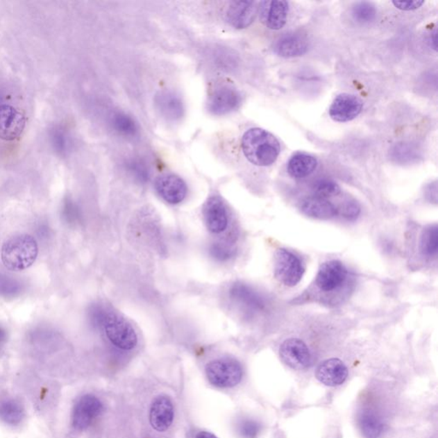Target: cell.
<instances>
[{"label": "cell", "mask_w": 438, "mask_h": 438, "mask_svg": "<svg viewBox=\"0 0 438 438\" xmlns=\"http://www.w3.org/2000/svg\"><path fill=\"white\" fill-rule=\"evenodd\" d=\"M242 151L246 160L257 167H270L278 160L281 147L278 140L263 128H253L242 139Z\"/></svg>", "instance_id": "cell-1"}, {"label": "cell", "mask_w": 438, "mask_h": 438, "mask_svg": "<svg viewBox=\"0 0 438 438\" xmlns=\"http://www.w3.org/2000/svg\"><path fill=\"white\" fill-rule=\"evenodd\" d=\"M35 239L27 234L10 237L3 244L1 259L3 266L10 271H23L31 267L38 256Z\"/></svg>", "instance_id": "cell-2"}, {"label": "cell", "mask_w": 438, "mask_h": 438, "mask_svg": "<svg viewBox=\"0 0 438 438\" xmlns=\"http://www.w3.org/2000/svg\"><path fill=\"white\" fill-rule=\"evenodd\" d=\"M92 317L95 323L101 325L108 340L117 348L132 351L137 345L138 337L134 327L122 317L112 312L105 314L98 309L93 310Z\"/></svg>", "instance_id": "cell-3"}, {"label": "cell", "mask_w": 438, "mask_h": 438, "mask_svg": "<svg viewBox=\"0 0 438 438\" xmlns=\"http://www.w3.org/2000/svg\"><path fill=\"white\" fill-rule=\"evenodd\" d=\"M208 381L218 388L235 387L240 384L244 371L241 364L229 358L218 359L209 362L205 367Z\"/></svg>", "instance_id": "cell-4"}, {"label": "cell", "mask_w": 438, "mask_h": 438, "mask_svg": "<svg viewBox=\"0 0 438 438\" xmlns=\"http://www.w3.org/2000/svg\"><path fill=\"white\" fill-rule=\"evenodd\" d=\"M304 273L305 267L299 257L289 250L278 249L275 255L274 275L279 282L294 287L301 282Z\"/></svg>", "instance_id": "cell-5"}, {"label": "cell", "mask_w": 438, "mask_h": 438, "mask_svg": "<svg viewBox=\"0 0 438 438\" xmlns=\"http://www.w3.org/2000/svg\"><path fill=\"white\" fill-rule=\"evenodd\" d=\"M103 403L97 396L84 395L80 397L72 411V426L76 430H85L103 411Z\"/></svg>", "instance_id": "cell-6"}, {"label": "cell", "mask_w": 438, "mask_h": 438, "mask_svg": "<svg viewBox=\"0 0 438 438\" xmlns=\"http://www.w3.org/2000/svg\"><path fill=\"white\" fill-rule=\"evenodd\" d=\"M242 102L240 92L234 87L224 86L213 92L210 96L208 108L213 115L223 116L237 110Z\"/></svg>", "instance_id": "cell-7"}, {"label": "cell", "mask_w": 438, "mask_h": 438, "mask_svg": "<svg viewBox=\"0 0 438 438\" xmlns=\"http://www.w3.org/2000/svg\"><path fill=\"white\" fill-rule=\"evenodd\" d=\"M279 353L283 362L293 369L301 370L311 365L310 351L307 344L298 338H290L283 342Z\"/></svg>", "instance_id": "cell-8"}, {"label": "cell", "mask_w": 438, "mask_h": 438, "mask_svg": "<svg viewBox=\"0 0 438 438\" xmlns=\"http://www.w3.org/2000/svg\"><path fill=\"white\" fill-rule=\"evenodd\" d=\"M309 49L308 36L301 31L286 33L276 40L273 51L279 57L292 58L303 56Z\"/></svg>", "instance_id": "cell-9"}, {"label": "cell", "mask_w": 438, "mask_h": 438, "mask_svg": "<svg viewBox=\"0 0 438 438\" xmlns=\"http://www.w3.org/2000/svg\"><path fill=\"white\" fill-rule=\"evenodd\" d=\"M347 276V268L341 261L330 260L320 267L317 274L316 285L323 292H332L344 285Z\"/></svg>", "instance_id": "cell-10"}, {"label": "cell", "mask_w": 438, "mask_h": 438, "mask_svg": "<svg viewBox=\"0 0 438 438\" xmlns=\"http://www.w3.org/2000/svg\"><path fill=\"white\" fill-rule=\"evenodd\" d=\"M26 119L23 113L13 106H0V139L12 142L23 133Z\"/></svg>", "instance_id": "cell-11"}, {"label": "cell", "mask_w": 438, "mask_h": 438, "mask_svg": "<svg viewBox=\"0 0 438 438\" xmlns=\"http://www.w3.org/2000/svg\"><path fill=\"white\" fill-rule=\"evenodd\" d=\"M363 103L353 94H341L334 99L329 114L334 121L347 123L356 119L362 112Z\"/></svg>", "instance_id": "cell-12"}, {"label": "cell", "mask_w": 438, "mask_h": 438, "mask_svg": "<svg viewBox=\"0 0 438 438\" xmlns=\"http://www.w3.org/2000/svg\"><path fill=\"white\" fill-rule=\"evenodd\" d=\"M155 189L165 201L172 205L181 203L187 194L185 182L180 176L173 174L158 176Z\"/></svg>", "instance_id": "cell-13"}, {"label": "cell", "mask_w": 438, "mask_h": 438, "mask_svg": "<svg viewBox=\"0 0 438 438\" xmlns=\"http://www.w3.org/2000/svg\"><path fill=\"white\" fill-rule=\"evenodd\" d=\"M150 424L157 432L167 430L174 421V407L171 400L165 395L158 396L150 408Z\"/></svg>", "instance_id": "cell-14"}, {"label": "cell", "mask_w": 438, "mask_h": 438, "mask_svg": "<svg viewBox=\"0 0 438 438\" xmlns=\"http://www.w3.org/2000/svg\"><path fill=\"white\" fill-rule=\"evenodd\" d=\"M204 218L209 231L219 234L226 230L229 219L226 205L219 197L208 199L204 207Z\"/></svg>", "instance_id": "cell-15"}, {"label": "cell", "mask_w": 438, "mask_h": 438, "mask_svg": "<svg viewBox=\"0 0 438 438\" xmlns=\"http://www.w3.org/2000/svg\"><path fill=\"white\" fill-rule=\"evenodd\" d=\"M158 112L169 122H178L184 115L182 98L172 91H162L155 97Z\"/></svg>", "instance_id": "cell-16"}, {"label": "cell", "mask_w": 438, "mask_h": 438, "mask_svg": "<svg viewBox=\"0 0 438 438\" xmlns=\"http://www.w3.org/2000/svg\"><path fill=\"white\" fill-rule=\"evenodd\" d=\"M348 371L345 364L338 359H329L323 362L316 371V377L323 385L330 386L341 385L347 379Z\"/></svg>", "instance_id": "cell-17"}, {"label": "cell", "mask_w": 438, "mask_h": 438, "mask_svg": "<svg viewBox=\"0 0 438 438\" xmlns=\"http://www.w3.org/2000/svg\"><path fill=\"white\" fill-rule=\"evenodd\" d=\"M257 12L256 2L234 1L228 9V21L235 28H246L255 21Z\"/></svg>", "instance_id": "cell-18"}, {"label": "cell", "mask_w": 438, "mask_h": 438, "mask_svg": "<svg viewBox=\"0 0 438 438\" xmlns=\"http://www.w3.org/2000/svg\"><path fill=\"white\" fill-rule=\"evenodd\" d=\"M260 6L261 16L269 28L279 31L285 27L289 10L288 2L266 1L261 3Z\"/></svg>", "instance_id": "cell-19"}, {"label": "cell", "mask_w": 438, "mask_h": 438, "mask_svg": "<svg viewBox=\"0 0 438 438\" xmlns=\"http://www.w3.org/2000/svg\"><path fill=\"white\" fill-rule=\"evenodd\" d=\"M301 210L310 218L329 219L337 214V208L326 199L311 196L304 199L301 203Z\"/></svg>", "instance_id": "cell-20"}, {"label": "cell", "mask_w": 438, "mask_h": 438, "mask_svg": "<svg viewBox=\"0 0 438 438\" xmlns=\"http://www.w3.org/2000/svg\"><path fill=\"white\" fill-rule=\"evenodd\" d=\"M389 158L400 165L416 163L423 158V150L418 143L401 142L396 143L389 150Z\"/></svg>", "instance_id": "cell-21"}, {"label": "cell", "mask_w": 438, "mask_h": 438, "mask_svg": "<svg viewBox=\"0 0 438 438\" xmlns=\"http://www.w3.org/2000/svg\"><path fill=\"white\" fill-rule=\"evenodd\" d=\"M317 167L318 160L314 156L305 153H297L290 158L287 170L294 178H304L314 173Z\"/></svg>", "instance_id": "cell-22"}, {"label": "cell", "mask_w": 438, "mask_h": 438, "mask_svg": "<svg viewBox=\"0 0 438 438\" xmlns=\"http://www.w3.org/2000/svg\"><path fill=\"white\" fill-rule=\"evenodd\" d=\"M230 296L237 303L253 311L261 310L264 307L262 297L244 283H235L232 286Z\"/></svg>", "instance_id": "cell-23"}, {"label": "cell", "mask_w": 438, "mask_h": 438, "mask_svg": "<svg viewBox=\"0 0 438 438\" xmlns=\"http://www.w3.org/2000/svg\"><path fill=\"white\" fill-rule=\"evenodd\" d=\"M359 425L367 438H378L385 432V425L382 419L373 411H363L359 417Z\"/></svg>", "instance_id": "cell-24"}, {"label": "cell", "mask_w": 438, "mask_h": 438, "mask_svg": "<svg viewBox=\"0 0 438 438\" xmlns=\"http://www.w3.org/2000/svg\"><path fill=\"white\" fill-rule=\"evenodd\" d=\"M24 410L15 400H5L0 403V419L7 425H19L24 418Z\"/></svg>", "instance_id": "cell-25"}, {"label": "cell", "mask_w": 438, "mask_h": 438, "mask_svg": "<svg viewBox=\"0 0 438 438\" xmlns=\"http://www.w3.org/2000/svg\"><path fill=\"white\" fill-rule=\"evenodd\" d=\"M353 19L360 24H368L377 17L376 7L373 3L362 1L353 5L351 10Z\"/></svg>", "instance_id": "cell-26"}, {"label": "cell", "mask_w": 438, "mask_h": 438, "mask_svg": "<svg viewBox=\"0 0 438 438\" xmlns=\"http://www.w3.org/2000/svg\"><path fill=\"white\" fill-rule=\"evenodd\" d=\"M438 230L437 226H430L423 231L421 240V252L426 256L435 255L437 252Z\"/></svg>", "instance_id": "cell-27"}, {"label": "cell", "mask_w": 438, "mask_h": 438, "mask_svg": "<svg viewBox=\"0 0 438 438\" xmlns=\"http://www.w3.org/2000/svg\"><path fill=\"white\" fill-rule=\"evenodd\" d=\"M312 191H314V196L322 199H327L337 196L341 193L340 186L328 178H321L317 180L312 185Z\"/></svg>", "instance_id": "cell-28"}, {"label": "cell", "mask_w": 438, "mask_h": 438, "mask_svg": "<svg viewBox=\"0 0 438 438\" xmlns=\"http://www.w3.org/2000/svg\"><path fill=\"white\" fill-rule=\"evenodd\" d=\"M114 128L119 133L126 136H133L137 133V126L133 119L124 112L114 114L112 117Z\"/></svg>", "instance_id": "cell-29"}, {"label": "cell", "mask_w": 438, "mask_h": 438, "mask_svg": "<svg viewBox=\"0 0 438 438\" xmlns=\"http://www.w3.org/2000/svg\"><path fill=\"white\" fill-rule=\"evenodd\" d=\"M22 285L17 279L0 272V296L13 298L20 294Z\"/></svg>", "instance_id": "cell-30"}, {"label": "cell", "mask_w": 438, "mask_h": 438, "mask_svg": "<svg viewBox=\"0 0 438 438\" xmlns=\"http://www.w3.org/2000/svg\"><path fill=\"white\" fill-rule=\"evenodd\" d=\"M51 145L57 153L65 154L71 149V140L69 135L62 128H54L51 133Z\"/></svg>", "instance_id": "cell-31"}, {"label": "cell", "mask_w": 438, "mask_h": 438, "mask_svg": "<svg viewBox=\"0 0 438 438\" xmlns=\"http://www.w3.org/2000/svg\"><path fill=\"white\" fill-rule=\"evenodd\" d=\"M61 215L62 219L69 224L78 223L81 219V212L78 205L71 199H65L62 203Z\"/></svg>", "instance_id": "cell-32"}, {"label": "cell", "mask_w": 438, "mask_h": 438, "mask_svg": "<svg viewBox=\"0 0 438 438\" xmlns=\"http://www.w3.org/2000/svg\"><path fill=\"white\" fill-rule=\"evenodd\" d=\"M239 432L242 437L257 438L261 432V426L253 419H245L239 426Z\"/></svg>", "instance_id": "cell-33"}, {"label": "cell", "mask_w": 438, "mask_h": 438, "mask_svg": "<svg viewBox=\"0 0 438 438\" xmlns=\"http://www.w3.org/2000/svg\"><path fill=\"white\" fill-rule=\"evenodd\" d=\"M337 213L340 212L344 218L348 220H355L358 218L360 212V208L357 202L348 201L342 204L340 209H337Z\"/></svg>", "instance_id": "cell-34"}, {"label": "cell", "mask_w": 438, "mask_h": 438, "mask_svg": "<svg viewBox=\"0 0 438 438\" xmlns=\"http://www.w3.org/2000/svg\"><path fill=\"white\" fill-rule=\"evenodd\" d=\"M211 255L216 260L219 261H226L229 260L233 255V250L230 249L229 246L226 244H213L210 249Z\"/></svg>", "instance_id": "cell-35"}, {"label": "cell", "mask_w": 438, "mask_h": 438, "mask_svg": "<svg viewBox=\"0 0 438 438\" xmlns=\"http://www.w3.org/2000/svg\"><path fill=\"white\" fill-rule=\"evenodd\" d=\"M128 168L130 171L141 181H145L146 178H149V171L146 167V165L139 160H131L128 163Z\"/></svg>", "instance_id": "cell-36"}, {"label": "cell", "mask_w": 438, "mask_h": 438, "mask_svg": "<svg viewBox=\"0 0 438 438\" xmlns=\"http://www.w3.org/2000/svg\"><path fill=\"white\" fill-rule=\"evenodd\" d=\"M393 5L396 7L397 9L401 10H405V12H410V10H414L424 5V1H393Z\"/></svg>", "instance_id": "cell-37"}, {"label": "cell", "mask_w": 438, "mask_h": 438, "mask_svg": "<svg viewBox=\"0 0 438 438\" xmlns=\"http://www.w3.org/2000/svg\"><path fill=\"white\" fill-rule=\"evenodd\" d=\"M427 196L430 198V200H434V201H437V183H434L430 184V186L427 187Z\"/></svg>", "instance_id": "cell-38"}, {"label": "cell", "mask_w": 438, "mask_h": 438, "mask_svg": "<svg viewBox=\"0 0 438 438\" xmlns=\"http://www.w3.org/2000/svg\"><path fill=\"white\" fill-rule=\"evenodd\" d=\"M429 43L432 49L437 50V29L432 32L429 37Z\"/></svg>", "instance_id": "cell-39"}, {"label": "cell", "mask_w": 438, "mask_h": 438, "mask_svg": "<svg viewBox=\"0 0 438 438\" xmlns=\"http://www.w3.org/2000/svg\"><path fill=\"white\" fill-rule=\"evenodd\" d=\"M195 438H218L215 435H213L212 433L208 432H201L197 434L196 437Z\"/></svg>", "instance_id": "cell-40"}, {"label": "cell", "mask_w": 438, "mask_h": 438, "mask_svg": "<svg viewBox=\"0 0 438 438\" xmlns=\"http://www.w3.org/2000/svg\"><path fill=\"white\" fill-rule=\"evenodd\" d=\"M7 335L6 330L0 327V345H2L3 342L6 341Z\"/></svg>", "instance_id": "cell-41"}]
</instances>
